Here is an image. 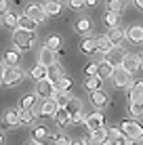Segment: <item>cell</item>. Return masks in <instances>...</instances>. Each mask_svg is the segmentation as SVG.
<instances>
[{"label": "cell", "instance_id": "836d02e7", "mask_svg": "<svg viewBox=\"0 0 143 145\" xmlns=\"http://www.w3.org/2000/svg\"><path fill=\"white\" fill-rule=\"evenodd\" d=\"M53 99H55V101L59 103V107H65L67 103H70V95H67V91H55L53 93Z\"/></svg>", "mask_w": 143, "mask_h": 145}, {"label": "cell", "instance_id": "b9f144b4", "mask_svg": "<svg viewBox=\"0 0 143 145\" xmlns=\"http://www.w3.org/2000/svg\"><path fill=\"white\" fill-rule=\"evenodd\" d=\"M97 69H99V63H88L84 67V76H97Z\"/></svg>", "mask_w": 143, "mask_h": 145}, {"label": "cell", "instance_id": "cb8c5ba5", "mask_svg": "<svg viewBox=\"0 0 143 145\" xmlns=\"http://www.w3.org/2000/svg\"><path fill=\"white\" fill-rule=\"evenodd\" d=\"M36 99H38V95H36V93H27V95H23V97L19 99L17 109H19V112H21V109H32V107H34V103H36Z\"/></svg>", "mask_w": 143, "mask_h": 145}, {"label": "cell", "instance_id": "f6af8a7d", "mask_svg": "<svg viewBox=\"0 0 143 145\" xmlns=\"http://www.w3.org/2000/svg\"><path fill=\"white\" fill-rule=\"evenodd\" d=\"M8 13V0H0V15Z\"/></svg>", "mask_w": 143, "mask_h": 145}, {"label": "cell", "instance_id": "603a6c76", "mask_svg": "<svg viewBox=\"0 0 143 145\" xmlns=\"http://www.w3.org/2000/svg\"><path fill=\"white\" fill-rule=\"evenodd\" d=\"M91 29H93V21L88 17H80L76 21V32L80 34V36H88L91 34Z\"/></svg>", "mask_w": 143, "mask_h": 145}, {"label": "cell", "instance_id": "f35d334b", "mask_svg": "<svg viewBox=\"0 0 143 145\" xmlns=\"http://www.w3.org/2000/svg\"><path fill=\"white\" fill-rule=\"evenodd\" d=\"M61 76H63V69L59 67L57 63L48 67V80H51V82H53V80H57V78H61Z\"/></svg>", "mask_w": 143, "mask_h": 145}, {"label": "cell", "instance_id": "7bdbcfd3", "mask_svg": "<svg viewBox=\"0 0 143 145\" xmlns=\"http://www.w3.org/2000/svg\"><path fill=\"white\" fill-rule=\"evenodd\" d=\"M84 120H86V116L82 112H78V114L72 116V124H84Z\"/></svg>", "mask_w": 143, "mask_h": 145}, {"label": "cell", "instance_id": "bcb514c9", "mask_svg": "<svg viewBox=\"0 0 143 145\" xmlns=\"http://www.w3.org/2000/svg\"><path fill=\"white\" fill-rule=\"evenodd\" d=\"M97 2H99V0H84L86 7H97Z\"/></svg>", "mask_w": 143, "mask_h": 145}, {"label": "cell", "instance_id": "e575fe53", "mask_svg": "<svg viewBox=\"0 0 143 145\" xmlns=\"http://www.w3.org/2000/svg\"><path fill=\"white\" fill-rule=\"evenodd\" d=\"M131 99H143V80L131 84Z\"/></svg>", "mask_w": 143, "mask_h": 145}, {"label": "cell", "instance_id": "f1b7e54d", "mask_svg": "<svg viewBox=\"0 0 143 145\" xmlns=\"http://www.w3.org/2000/svg\"><path fill=\"white\" fill-rule=\"evenodd\" d=\"M17 27L19 29H29V32H34V29H36V21L23 13L21 17H19V21H17Z\"/></svg>", "mask_w": 143, "mask_h": 145}, {"label": "cell", "instance_id": "44dd1931", "mask_svg": "<svg viewBox=\"0 0 143 145\" xmlns=\"http://www.w3.org/2000/svg\"><path fill=\"white\" fill-rule=\"evenodd\" d=\"M19 61H21V51H19L17 46L4 51V63H7V65H17Z\"/></svg>", "mask_w": 143, "mask_h": 145}, {"label": "cell", "instance_id": "74e56055", "mask_svg": "<svg viewBox=\"0 0 143 145\" xmlns=\"http://www.w3.org/2000/svg\"><path fill=\"white\" fill-rule=\"evenodd\" d=\"M44 46H48V48H53V51H57V48L61 46V38H59L57 34H53V36H48V38H46Z\"/></svg>", "mask_w": 143, "mask_h": 145}, {"label": "cell", "instance_id": "d590c367", "mask_svg": "<svg viewBox=\"0 0 143 145\" xmlns=\"http://www.w3.org/2000/svg\"><path fill=\"white\" fill-rule=\"evenodd\" d=\"M17 21H19V17L15 13H4L2 15V23L7 27H13V29H17Z\"/></svg>", "mask_w": 143, "mask_h": 145}, {"label": "cell", "instance_id": "c3c4849f", "mask_svg": "<svg viewBox=\"0 0 143 145\" xmlns=\"http://www.w3.org/2000/svg\"><path fill=\"white\" fill-rule=\"evenodd\" d=\"M131 145H143V137H141V139H135V141H131Z\"/></svg>", "mask_w": 143, "mask_h": 145}, {"label": "cell", "instance_id": "ba28073f", "mask_svg": "<svg viewBox=\"0 0 143 145\" xmlns=\"http://www.w3.org/2000/svg\"><path fill=\"white\" fill-rule=\"evenodd\" d=\"M25 15H27V17H32L36 23H42L44 19L48 17L46 11H44V4H36V2H34V4H29V7L25 8Z\"/></svg>", "mask_w": 143, "mask_h": 145}, {"label": "cell", "instance_id": "6da1fadb", "mask_svg": "<svg viewBox=\"0 0 143 145\" xmlns=\"http://www.w3.org/2000/svg\"><path fill=\"white\" fill-rule=\"evenodd\" d=\"M36 42V32H29V29H15L13 32V44L19 51H29Z\"/></svg>", "mask_w": 143, "mask_h": 145}, {"label": "cell", "instance_id": "4316f807", "mask_svg": "<svg viewBox=\"0 0 143 145\" xmlns=\"http://www.w3.org/2000/svg\"><path fill=\"white\" fill-rule=\"evenodd\" d=\"M103 23H105L107 27H118L120 25V13H114V11H107L105 15H103Z\"/></svg>", "mask_w": 143, "mask_h": 145}, {"label": "cell", "instance_id": "f907efd6", "mask_svg": "<svg viewBox=\"0 0 143 145\" xmlns=\"http://www.w3.org/2000/svg\"><path fill=\"white\" fill-rule=\"evenodd\" d=\"M72 145H86V141H72Z\"/></svg>", "mask_w": 143, "mask_h": 145}, {"label": "cell", "instance_id": "ffe728a7", "mask_svg": "<svg viewBox=\"0 0 143 145\" xmlns=\"http://www.w3.org/2000/svg\"><path fill=\"white\" fill-rule=\"evenodd\" d=\"M126 38L135 44H141L143 42V25H131L126 29Z\"/></svg>", "mask_w": 143, "mask_h": 145}, {"label": "cell", "instance_id": "30bf717a", "mask_svg": "<svg viewBox=\"0 0 143 145\" xmlns=\"http://www.w3.org/2000/svg\"><path fill=\"white\" fill-rule=\"evenodd\" d=\"M57 112H59V103L51 97V99H44V103H42L40 114H38V116H42V118H55Z\"/></svg>", "mask_w": 143, "mask_h": 145}, {"label": "cell", "instance_id": "7dc6e473", "mask_svg": "<svg viewBox=\"0 0 143 145\" xmlns=\"http://www.w3.org/2000/svg\"><path fill=\"white\" fill-rule=\"evenodd\" d=\"M133 2H135V7L139 8V11H143V0H133Z\"/></svg>", "mask_w": 143, "mask_h": 145}, {"label": "cell", "instance_id": "d6986e66", "mask_svg": "<svg viewBox=\"0 0 143 145\" xmlns=\"http://www.w3.org/2000/svg\"><path fill=\"white\" fill-rule=\"evenodd\" d=\"M44 11H46L48 17H57V15H61V11H63L61 0H46V2H44Z\"/></svg>", "mask_w": 143, "mask_h": 145}, {"label": "cell", "instance_id": "5b68a950", "mask_svg": "<svg viewBox=\"0 0 143 145\" xmlns=\"http://www.w3.org/2000/svg\"><path fill=\"white\" fill-rule=\"evenodd\" d=\"M32 141L40 143V145H51L53 143V135L46 126H34L32 128Z\"/></svg>", "mask_w": 143, "mask_h": 145}, {"label": "cell", "instance_id": "11a10c76", "mask_svg": "<svg viewBox=\"0 0 143 145\" xmlns=\"http://www.w3.org/2000/svg\"><path fill=\"white\" fill-rule=\"evenodd\" d=\"M103 145H114V143H112V141H107V143H103Z\"/></svg>", "mask_w": 143, "mask_h": 145}, {"label": "cell", "instance_id": "5bb4252c", "mask_svg": "<svg viewBox=\"0 0 143 145\" xmlns=\"http://www.w3.org/2000/svg\"><path fill=\"white\" fill-rule=\"evenodd\" d=\"M107 38H110V42L114 44V46H122V44H124V40H126V29H122L120 25H118V27H112L110 34H107Z\"/></svg>", "mask_w": 143, "mask_h": 145}, {"label": "cell", "instance_id": "7c38bea8", "mask_svg": "<svg viewBox=\"0 0 143 145\" xmlns=\"http://www.w3.org/2000/svg\"><path fill=\"white\" fill-rule=\"evenodd\" d=\"M38 63H42V65H46V67L55 65V63H57L55 51H53V48H48V46H42L40 53H38Z\"/></svg>", "mask_w": 143, "mask_h": 145}, {"label": "cell", "instance_id": "60d3db41", "mask_svg": "<svg viewBox=\"0 0 143 145\" xmlns=\"http://www.w3.org/2000/svg\"><path fill=\"white\" fill-rule=\"evenodd\" d=\"M32 122H34L32 109H21V124H32Z\"/></svg>", "mask_w": 143, "mask_h": 145}, {"label": "cell", "instance_id": "7a4b0ae2", "mask_svg": "<svg viewBox=\"0 0 143 145\" xmlns=\"http://www.w3.org/2000/svg\"><path fill=\"white\" fill-rule=\"evenodd\" d=\"M118 128H120V131L124 133L131 141H135V139H141V137H143V126L137 122V120H122Z\"/></svg>", "mask_w": 143, "mask_h": 145}, {"label": "cell", "instance_id": "9c48e42d", "mask_svg": "<svg viewBox=\"0 0 143 145\" xmlns=\"http://www.w3.org/2000/svg\"><path fill=\"white\" fill-rule=\"evenodd\" d=\"M19 124H21V112L19 109L4 112V116H2V126L4 128H13V126H19Z\"/></svg>", "mask_w": 143, "mask_h": 145}, {"label": "cell", "instance_id": "d6a6232c", "mask_svg": "<svg viewBox=\"0 0 143 145\" xmlns=\"http://www.w3.org/2000/svg\"><path fill=\"white\" fill-rule=\"evenodd\" d=\"M84 88L86 91H97V88H101V78L99 76H86V80H84Z\"/></svg>", "mask_w": 143, "mask_h": 145}, {"label": "cell", "instance_id": "8fae6325", "mask_svg": "<svg viewBox=\"0 0 143 145\" xmlns=\"http://www.w3.org/2000/svg\"><path fill=\"white\" fill-rule=\"evenodd\" d=\"M91 103H93L97 109H103L107 103H110V95H107L105 91H101V88H97V91L91 93Z\"/></svg>", "mask_w": 143, "mask_h": 145}, {"label": "cell", "instance_id": "f546056e", "mask_svg": "<svg viewBox=\"0 0 143 145\" xmlns=\"http://www.w3.org/2000/svg\"><path fill=\"white\" fill-rule=\"evenodd\" d=\"M133 118H141L143 116V99H131V107H129Z\"/></svg>", "mask_w": 143, "mask_h": 145}, {"label": "cell", "instance_id": "d4e9b609", "mask_svg": "<svg viewBox=\"0 0 143 145\" xmlns=\"http://www.w3.org/2000/svg\"><path fill=\"white\" fill-rule=\"evenodd\" d=\"M29 76H32L34 80H46L48 78V67L42 65V63H36V65L29 69Z\"/></svg>", "mask_w": 143, "mask_h": 145}, {"label": "cell", "instance_id": "9a60e30c", "mask_svg": "<svg viewBox=\"0 0 143 145\" xmlns=\"http://www.w3.org/2000/svg\"><path fill=\"white\" fill-rule=\"evenodd\" d=\"M107 135H110V141L114 145H131V139L120 128H107Z\"/></svg>", "mask_w": 143, "mask_h": 145}, {"label": "cell", "instance_id": "4fadbf2b", "mask_svg": "<svg viewBox=\"0 0 143 145\" xmlns=\"http://www.w3.org/2000/svg\"><path fill=\"white\" fill-rule=\"evenodd\" d=\"M124 57H126V51H124L122 46H114V48H112L110 53L105 55V59H107V61L112 63V65H116V67H118V65H122Z\"/></svg>", "mask_w": 143, "mask_h": 145}, {"label": "cell", "instance_id": "e0dca14e", "mask_svg": "<svg viewBox=\"0 0 143 145\" xmlns=\"http://www.w3.org/2000/svg\"><path fill=\"white\" fill-rule=\"evenodd\" d=\"M122 67H124L126 72L135 74L137 69H141V61H139V57H137V55H129V53H126L124 61H122Z\"/></svg>", "mask_w": 143, "mask_h": 145}, {"label": "cell", "instance_id": "816d5d0a", "mask_svg": "<svg viewBox=\"0 0 143 145\" xmlns=\"http://www.w3.org/2000/svg\"><path fill=\"white\" fill-rule=\"evenodd\" d=\"M0 145H4V135L0 133Z\"/></svg>", "mask_w": 143, "mask_h": 145}, {"label": "cell", "instance_id": "1f68e13d", "mask_svg": "<svg viewBox=\"0 0 143 145\" xmlns=\"http://www.w3.org/2000/svg\"><path fill=\"white\" fill-rule=\"evenodd\" d=\"M124 4H126V0H105V8L107 11H114V13H122L124 11Z\"/></svg>", "mask_w": 143, "mask_h": 145}, {"label": "cell", "instance_id": "ab89813d", "mask_svg": "<svg viewBox=\"0 0 143 145\" xmlns=\"http://www.w3.org/2000/svg\"><path fill=\"white\" fill-rule=\"evenodd\" d=\"M51 145H72V141L63 133H57V135H53V143Z\"/></svg>", "mask_w": 143, "mask_h": 145}, {"label": "cell", "instance_id": "f5cc1de1", "mask_svg": "<svg viewBox=\"0 0 143 145\" xmlns=\"http://www.w3.org/2000/svg\"><path fill=\"white\" fill-rule=\"evenodd\" d=\"M139 61H141V67H143V53L139 55Z\"/></svg>", "mask_w": 143, "mask_h": 145}, {"label": "cell", "instance_id": "484cf974", "mask_svg": "<svg viewBox=\"0 0 143 145\" xmlns=\"http://www.w3.org/2000/svg\"><path fill=\"white\" fill-rule=\"evenodd\" d=\"M80 51L84 55H95L97 53V38H84L80 42Z\"/></svg>", "mask_w": 143, "mask_h": 145}, {"label": "cell", "instance_id": "4dcf8cb0", "mask_svg": "<svg viewBox=\"0 0 143 145\" xmlns=\"http://www.w3.org/2000/svg\"><path fill=\"white\" fill-rule=\"evenodd\" d=\"M114 48V44L110 42V38L107 36H103V38H97V53H101V55H107Z\"/></svg>", "mask_w": 143, "mask_h": 145}, {"label": "cell", "instance_id": "db71d44e", "mask_svg": "<svg viewBox=\"0 0 143 145\" xmlns=\"http://www.w3.org/2000/svg\"><path fill=\"white\" fill-rule=\"evenodd\" d=\"M27 145H40V143H36V141H32V143H27Z\"/></svg>", "mask_w": 143, "mask_h": 145}, {"label": "cell", "instance_id": "ac0fdd59", "mask_svg": "<svg viewBox=\"0 0 143 145\" xmlns=\"http://www.w3.org/2000/svg\"><path fill=\"white\" fill-rule=\"evenodd\" d=\"M57 122V126H61V128H65V126H70L72 124V114L67 112L65 107H59V112L55 114V118H53Z\"/></svg>", "mask_w": 143, "mask_h": 145}, {"label": "cell", "instance_id": "7402d4cb", "mask_svg": "<svg viewBox=\"0 0 143 145\" xmlns=\"http://www.w3.org/2000/svg\"><path fill=\"white\" fill-rule=\"evenodd\" d=\"M114 69H116V65H112L110 61H101L99 63V69H97V76H99L101 80H107V78H112L114 76Z\"/></svg>", "mask_w": 143, "mask_h": 145}, {"label": "cell", "instance_id": "ee69618b", "mask_svg": "<svg viewBox=\"0 0 143 145\" xmlns=\"http://www.w3.org/2000/svg\"><path fill=\"white\" fill-rule=\"evenodd\" d=\"M67 4H70V8H74V11H80L84 7V0H67Z\"/></svg>", "mask_w": 143, "mask_h": 145}, {"label": "cell", "instance_id": "8d00e7d4", "mask_svg": "<svg viewBox=\"0 0 143 145\" xmlns=\"http://www.w3.org/2000/svg\"><path fill=\"white\" fill-rule=\"evenodd\" d=\"M65 109H67V112H70L72 116H74V114L82 112V101H80V99H76V97H72V99H70V103L65 105Z\"/></svg>", "mask_w": 143, "mask_h": 145}, {"label": "cell", "instance_id": "681fc988", "mask_svg": "<svg viewBox=\"0 0 143 145\" xmlns=\"http://www.w3.org/2000/svg\"><path fill=\"white\" fill-rule=\"evenodd\" d=\"M2 76H4V67H2V63H0V84H2Z\"/></svg>", "mask_w": 143, "mask_h": 145}, {"label": "cell", "instance_id": "52a82bcc", "mask_svg": "<svg viewBox=\"0 0 143 145\" xmlns=\"http://www.w3.org/2000/svg\"><path fill=\"white\" fill-rule=\"evenodd\" d=\"M84 126H86V131H99V128L105 126V116L103 114H88L86 120H84Z\"/></svg>", "mask_w": 143, "mask_h": 145}, {"label": "cell", "instance_id": "8992f818", "mask_svg": "<svg viewBox=\"0 0 143 145\" xmlns=\"http://www.w3.org/2000/svg\"><path fill=\"white\" fill-rule=\"evenodd\" d=\"M38 95V97H42V99H51L53 97V93H55V86H53V82L51 80H36V91H34Z\"/></svg>", "mask_w": 143, "mask_h": 145}, {"label": "cell", "instance_id": "83f0119b", "mask_svg": "<svg viewBox=\"0 0 143 145\" xmlns=\"http://www.w3.org/2000/svg\"><path fill=\"white\" fill-rule=\"evenodd\" d=\"M53 86H55V91H70V88H72V78L63 74L61 78L53 80Z\"/></svg>", "mask_w": 143, "mask_h": 145}, {"label": "cell", "instance_id": "277c9868", "mask_svg": "<svg viewBox=\"0 0 143 145\" xmlns=\"http://www.w3.org/2000/svg\"><path fill=\"white\" fill-rule=\"evenodd\" d=\"M112 80H114V86L126 88V86H131V84H133V74L126 72L122 65H118V67L114 69V76H112Z\"/></svg>", "mask_w": 143, "mask_h": 145}, {"label": "cell", "instance_id": "3957f363", "mask_svg": "<svg viewBox=\"0 0 143 145\" xmlns=\"http://www.w3.org/2000/svg\"><path fill=\"white\" fill-rule=\"evenodd\" d=\"M23 80V72L17 65H7L4 67V76H2V84L4 86H15Z\"/></svg>", "mask_w": 143, "mask_h": 145}, {"label": "cell", "instance_id": "2e32d148", "mask_svg": "<svg viewBox=\"0 0 143 145\" xmlns=\"http://www.w3.org/2000/svg\"><path fill=\"white\" fill-rule=\"evenodd\" d=\"M110 141V135H107V128L103 126L99 128V131H93L91 133V137H88V141L86 143H95V145H103V143H107Z\"/></svg>", "mask_w": 143, "mask_h": 145}]
</instances>
